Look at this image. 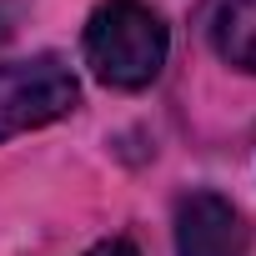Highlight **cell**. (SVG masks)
Segmentation results:
<instances>
[{
  "instance_id": "obj_1",
  "label": "cell",
  "mask_w": 256,
  "mask_h": 256,
  "mask_svg": "<svg viewBox=\"0 0 256 256\" xmlns=\"http://www.w3.org/2000/svg\"><path fill=\"white\" fill-rule=\"evenodd\" d=\"M171 50L166 20L146 0H100L86 20V66L110 90H141L161 76Z\"/></svg>"
},
{
  "instance_id": "obj_2",
  "label": "cell",
  "mask_w": 256,
  "mask_h": 256,
  "mask_svg": "<svg viewBox=\"0 0 256 256\" xmlns=\"http://www.w3.org/2000/svg\"><path fill=\"white\" fill-rule=\"evenodd\" d=\"M76 100H80V86L60 56H30V60L0 66V141L70 116Z\"/></svg>"
},
{
  "instance_id": "obj_3",
  "label": "cell",
  "mask_w": 256,
  "mask_h": 256,
  "mask_svg": "<svg viewBox=\"0 0 256 256\" xmlns=\"http://www.w3.org/2000/svg\"><path fill=\"white\" fill-rule=\"evenodd\" d=\"M176 256H251V226L236 201L191 191L176 206Z\"/></svg>"
},
{
  "instance_id": "obj_4",
  "label": "cell",
  "mask_w": 256,
  "mask_h": 256,
  "mask_svg": "<svg viewBox=\"0 0 256 256\" xmlns=\"http://www.w3.org/2000/svg\"><path fill=\"white\" fill-rule=\"evenodd\" d=\"M211 46L226 66L256 76V0H216L211 6Z\"/></svg>"
},
{
  "instance_id": "obj_5",
  "label": "cell",
  "mask_w": 256,
  "mask_h": 256,
  "mask_svg": "<svg viewBox=\"0 0 256 256\" xmlns=\"http://www.w3.org/2000/svg\"><path fill=\"white\" fill-rule=\"evenodd\" d=\"M86 256H141L131 241H100V246H90Z\"/></svg>"
}]
</instances>
